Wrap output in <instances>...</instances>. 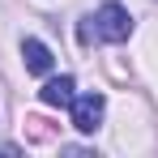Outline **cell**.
Wrapping results in <instances>:
<instances>
[{"label":"cell","mask_w":158,"mask_h":158,"mask_svg":"<svg viewBox=\"0 0 158 158\" xmlns=\"http://www.w3.org/2000/svg\"><path fill=\"white\" fill-rule=\"evenodd\" d=\"M69 107H73V128H77V132H94L98 124H103L107 98L98 94V90H90V94H77Z\"/></svg>","instance_id":"obj_2"},{"label":"cell","mask_w":158,"mask_h":158,"mask_svg":"<svg viewBox=\"0 0 158 158\" xmlns=\"http://www.w3.org/2000/svg\"><path fill=\"white\" fill-rule=\"evenodd\" d=\"M73 90H77V85H73V77H52L43 90H39V98H43L47 107H69L73 98H77Z\"/></svg>","instance_id":"obj_3"},{"label":"cell","mask_w":158,"mask_h":158,"mask_svg":"<svg viewBox=\"0 0 158 158\" xmlns=\"http://www.w3.org/2000/svg\"><path fill=\"white\" fill-rule=\"evenodd\" d=\"M132 34V17L128 9H120V4H103V9H94L85 22H81L77 39L90 47V43H124Z\"/></svg>","instance_id":"obj_1"},{"label":"cell","mask_w":158,"mask_h":158,"mask_svg":"<svg viewBox=\"0 0 158 158\" xmlns=\"http://www.w3.org/2000/svg\"><path fill=\"white\" fill-rule=\"evenodd\" d=\"M22 60H26L30 73H52V52H47V43H39V39H26V43H22Z\"/></svg>","instance_id":"obj_4"}]
</instances>
